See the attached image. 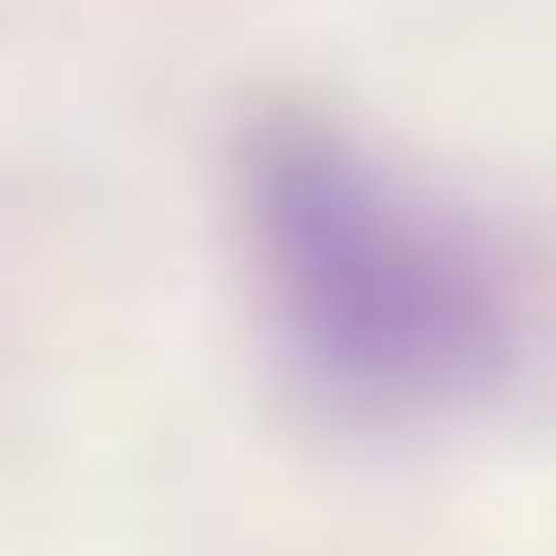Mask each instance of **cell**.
<instances>
[{
	"instance_id": "cell-1",
	"label": "cell",
	"mask_w": 556,
	"mask_h": 556,
	"mask_svg": "<svg viewBox=\"0 0 556 556\" xmlns=\"http://www.w3.org/2000/svg\"><path fill=\"white\" fill-rule=\"evenodd\" d=\"M238 248L278 371L330 422H443L516 371V289L495 248L319 103L248 114Z\"/></svg>"
}]
</instances>
